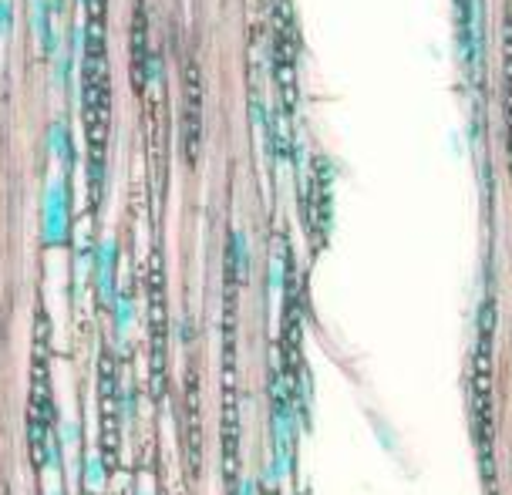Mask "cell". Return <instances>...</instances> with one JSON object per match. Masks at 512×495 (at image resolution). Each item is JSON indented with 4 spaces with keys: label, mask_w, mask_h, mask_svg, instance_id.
Instances as JSON below:
<instances>
[{
    "label": "cell",
    "mask_w": 512,
    "mask_h": 495,
    "mask_svg": "<svg viewBox=\"0 0 512 495\" xmlns=\"http://www.w3.org/2000/svg\"><path fill=\"white\" fill-rule=\"evenodd\" d=\"M492 341H496V300L492 293L479 310V337L472 354V432L479 448L482 482L496 495V425H492Z\"/></svg>",
    "instance_id": "1"
},
{
    "label": "cell",
    "mask_w": 512,
    "mask_h": 495,
    "mask_svg": "<svg viewBox=\"0 0 512 495\" xmlns=\"http://www.w3.org/2000/svg\"><path fill=\"white\" fill-rule=\"evenodd\" d=\"M98 408H102V442L98 455L105 462V472L112 475L122 465V401H118V371L112 351H102V371H98Z\"/></svg>",
    "instance_id": "4"
},
{
    "label": "cell",
    "mask_w": 512,
    "mask_h": 495,
    "mask_svg": "<svg viewBox=\"0 0 512 495\" xmlns=\"http://www.w3.org/2000/svg\"><path fill=\"white\" fill-rule=\"evenodd\" d=\"M186 394H189V458H192V475L199 479V455H203V438H199V384L196 368L186 374Z\"/></svg>",
    "instance_id": "6"
},
{
    "label": "cell",
    "mask_w": 512,
    "mask_h": 495,
    "mask_svg": "<svg viewBox=\"0 0 512 495\" xmlns=\"http://www.w3.org/2000/svg\"><path fill=\"white\" fill-rule=\"evenodd\" d=\"M51 344H48V317H38V341H34V378H31V411H27V438H31V462L44 469L48 462V428L54 418L51 405Z\"/></svg>",
    "instance_id": "3"
},
{
    "label": "cell",
    "mask_w": 512,
    "mask_h": 495,
    "mask_svg": "<svg viewBox=\"0 0 512 495\" xmlns=\"http://www.w3.org/2000/svg\"><path fill=\"white\" fill-rule=\"evenodd\" d=\"M502 48H506V98H502V108H506V152H509V169H512V17H506Z\"/></svg>",
    "instance_id": "8"
},
{
    "label": "cell",
    "mask_w": 512,
    "mask_h": 495,
    "mask_svg": "<svg viewBox=\"0 0 512 495\" xmlns=\"http://www.w3.org/2000/svg\"><path fill=\"white\" fill-rule=\"evenodd\" d=\"M182 139H186V162L199 159L203 142V78H199L196 58L186 61V118H182Z\"/></svg>",
    "instance_id": "5"
},
{
    "label": "cell",
    "mask_w": 512,
    "mask_h": 495,
    "mask_svg": "<svg viewBox=\"0 0 512 495\" xmlns=\"http://www.w3.org/2000/svg\"><path fill=\"white\" fill-rule=\"evenodd\" d=\"M4 495H11V492H7V489H4Z\"/></svg>",
    "instance_id": "9"
},
{
    "label": "cell",
    "mask_w": 512,
    "mask_h": 495,
    "mask_svg": "<svg viewBox=\"0 0 512 495\" xmlns=\"http://www.w3.org/2000/svg\"><path fill=\"white\" fill-rule=\"evenodd\" d=\"M145 324H149V368L152 394L162 398L166 391V344H169V304H166V263L155 246L145 267Z\"/></svg>",
    "instance_id": "2"
},
{
    "label": "cell",
    "mask_w": 512,
    "mask_h": 495,
    "mask_svg": "<svg viewBox=\"0 0 512 495\" xmlns=\"http://www.w3.org/2000/svg\"><path fill=\"white\" fill-rule=\"evenodd\" d=\"M44 229H48V240H58V236L68 229V192H64V182H54L48 189V203H44Z\"/></svg>",
    "instance_id": "7"
}]
</instances>
